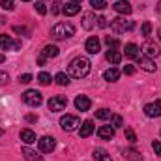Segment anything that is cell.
<instances>
[{"label":"cell","mask_w":161,"mask_h":161,"mask_svg":"<svg viewBox=\"0 0 161 161\" xmlns=\"http://www.w3.org/2000/svg\"><path fill=\"white\" fill-rule=\"evenodd\" d=\"M38 64H40V66L45 64V56H40V58H38Z\"/></svg>","instance_id":"cell-45"},{"label":"cell","mask_w":161,"mask_h":161,"mask_svg":"<svg viewBox=\"0 0 161 161\" xmlns=\"http://www.w3.org/2000/svg\"><path fill=\"white\" fill-rule=\"evenodd\" d=\"M51 36L54 40H68L71 36H75V26L68 21H62V23H56L53 28H51Z\"/></svg>","instance_id":"cell-2"},{"label":"cell","mask_w":161,"mask_h":161,"mask_svg":"<svg viewBox=\"0 0 161 161\" xmlns=\"http://www.w3.org/2000/svg\"><path fill=\"white\" fill-rule=\"evenodd\" d=\"M21 141L25 144H32V142H36V133L32 129H21Z\"/></svg>","instance_id":"cell-22"},{"label":"cell","mask_w":161,"mask_h":161,"mask_svg":"<svg viewBox=\"0 0 161 161\" xmlns=\"http://www.w3.org/2000/svg\"><path fill=\"white\" fill-rule=\"evenodd\" d=\"M90 99L86 97V96H77L75 97V107H77V111H80V113H84V111H88L90 109Z\"/></svg>","instance_id":"cell-16"},{"label":"cell","mask_w":161,"mask_h":161,"mask_svg":"<svg viewBox=\"0 0 161 161\" xmlns=\"http://www.w3.org/2000/svg\"><path fill=\"white\" fill-rule=\"evenodd\" d=\"M97 137L103 139V141H111V139L114 137V127H111V125H101V127L97 129Z\"/></svg>","instance_id":"cell-14"},{"label":"cell","mask_w":161,"mask_h":161,"mask_svg":"<svg viewBox=\"0 0 161 161\" xmlns=\"http://www.w3.org/2000/svg\"><path fill=\"white\" fill-rule=\"evenodd\" d=\"M47 107H49L51 113H60V111H64L68 107V97L66 96H54V97L49 99Z\"/></svg>","instance_id":"cell-4"},{"label":"cell","mask_w":161,"mask_h":161,"mask_svg":"<svg viewBox=\"0 0 161 161\" xmlns=\"http://www.w3.org/2000/svg\"><path fill=\"white\" fill-rule=\"evenodd\" d=\"M13 32H15V34H25V36H30V32H28L25 26H13Z\"/></svg>","instance_id":"cell-39"},{"label":"cell","mask_w":161,"mask_h":161,"mask_svg":"<svg viewBox=\"0 0 161 161\" xmlns=\"http://www.w3.org/2000/svg\"><path fill=\"white\" fill-rule=\"evenodd\" d=\"M124 73H125V75H133V73H135V66H129V64L124 66Z\"/></svg>","instance_id":"cell-42"},{"label":"cell","mask_w":161,"mask_h":161,"mask_svg":"<svg viewBox=\"0 0 161 161\" xmlns=\"http://www.w3.org/2000/svg\"><path fill=\"white\" fill-rule=\"evenodd\" d=\"M60 125H62L64 131H75L77 125H80V120L75 114H66V116L60 118Z\"/></svg>","instance_id":"cell-6"},{"label":"cell","mask_w":161,"mask_h":161,"mask_svg":"<svg viewBox=\"0 0 161 161\" xmlns=\"http://www.w3.org/2000/svg\"><path fill=\"white\" fill-rule=\"evenodd\" d=\"M96 15L92 13V11H86V13H82V28L84 30H92L94 26H96Z\"/></svg>","instance_id":"cell-13"},{"label":"cell","mask_w":161,"mask_h":161,"mask_svg":"<svg viewBox=\"0 0 161 161\" xmlns=\"http://www.w3.org/2000/svg\"><path fill=\"white\" fill-rule=\"evenodd\" d=\"M62 11L68 15V17H71V15H77L80 11V4H75V2H68L64 8H62Z\"/></svg>","instance_id":"cell-21"},{"label":"cell","mask_w":161,"mask_h":161,"mask_svg":"<svg viewBox=\"0 0 161 161\" xmlns=\"http://www.w3.org/2000/svg\"><path fill=\"white\" fill-rule=\"evenodd\" d=\"M137 62H139V66H141L144 71H148V73H154V71L158 69V66L154 64V60L148 58V56H144V54H141V56L137 58Z\"/></svg>","instance_id":"cell-10"},{"label":"cell","mask_w":161,"mask_h":161,"mask_svg":"<svg viewBox=\"0 0 161 161\" xmlns=\"http://www.w3.org/2000/svg\"><path fill=\"white\" fill-rule=\"evenodd\" d=\"M68 71H69V75H71L73 79H82V77H86V75L90 73V60L84 58V56L73 58V60L69 62Z\"/></svg>","instance_id":"cell-1"},{"label":"cell","mask_w":161,"mask_h":161,"mask_svg":"<svg viewBox=\"0 0 161 161\" xmlns=\"http://www.w3.org/2000/svg\"><path fill=\"white\" fill-rule=\"evenodd\" d=\"M2 135H4V131H2V129H0V137H2Z\"/></svg>","instance_id":"cell-50"},{"label":"cell","mask_w":161,"mask_h":161,"mask_svg":"<svg viewBox=\"0 0 161 161\" xmlns=\"http://www.w3.org/2000/svg\"><path fill=\"white\" fill-rule=\"evenodd\" d=\"M113 116V113L109 111V109H99V111H96V118L97 120H109Z\"/></svg>","instance_id":"cell-28"},{"label":"cell","mask_w":161,"mask_h":161,"mask_svg":"<svg viewBox=\"0 0 161 161\" xmlns=\"http://www.w3.org/2000/svg\"><path fill=\"white\" fill-rule=\"evenodd\" d=\"M120 77V71L116 69V68H111V69H107L105 73H103V79L109 80V82H114V80H118Z\"/></svg>","instance_id":"cell-25"},{"label":"cell","mask_w":161,"mask_h":161,"mask_svg":"<svg viewBox=\"0 0 161 161\" xmlns=\"http://www.w3.org/2000/svg\"><path fill=\"white\" fill-rule=\"evenodd\" d=\"M105 56H107V60H109L111 64H120V60H122V54L118 51H113V49H109V53H107Z\"/></svg>","instance_id":"cell-26"},{"label":"cell","mask_w":161,"mask_h":161,"mask_svg":"<svg viewBox=\"0 0 161 161\" xmlns=\"http://www.w3.org/2000/svg\"><path fill=\"white\" fill-rule=\"evenodd\" d=\"M0 8H4V9L11 11V9L15 8V0H0Z\"/></svg>","instance_id":"cell-33"},{"label":"cell","mask_w":161,"mask_h":161,"mask_svg":"<svg viewBox=\"0 0 161 161\" xmlns=\"http://www.w3.org/2000/svg\"><path fill=\"white\" fill-rule=\"evenodd\" d=\"M125 139L129 142H137V135H135V131L131 127H125Z\"/></svg>","instance_id":"cell-34"},{"label":"cell","mask_w":161,"mask_h":161,"mask_svg":"<svg viewBox=\"0 0 161 161\" xmlns=\"http://www.w3.org/2000/svg\"><path fill=\"white\" fill-rule=\"evenodd\" d=\"M34 8H36V11H38L40 15H45V13H47V8H45V4H43V2H36V4H34Z\"/></svg>","instance_id":"cell-37"},{"label":"cell","mask_w":161,"mask_h":161,"mask_svg":"<svg viewBox=\"0 0 161 161\" xmlns=\"http://www.w3.org/2000/svg\"><path fill=\"white\" fill-rule=\"evenodd\" d=\"M141 51H142L144 56H148V58H156V56H159V47H158L156 43H152V41H146V43L142 45Z\"/></svg>","instance_id":"cell-11"},{"label":"cell","mask_w":161,"mask_h":161,"mask_svg":"<svg viewBox=\"0 0 161 161\" xmlns=\"http://www.w3.org/2000/svg\"><path fill=\"white\" fill-rule=\"evenodd\" d=\"M58 53H60V49L56 45H45L43 51H41V56H45V58H56Z\"/></svg>","instance_id":"cell-20"},{"label":"cell","mask_w":161,"mask_h":161,"mask_svg":"<svg viewBox=\"0 0 161 161\" xmlns=\"http://www.w3.org/2000/svg\"><path fill=\"white\" fill-rule=\"evenodd\" d=\"M69 2H75V4H80V2H82V0H69Z\"/></svg>","instance_id":"cell-47"},{"label":"cell","mask_w":161,"mask_h":161,"mask_svg":"<svg viewBox=\"0 0 161 161\" xmlns=\"http://www.w3.org/2000/svg\"><path fill=\"white\" fill-rule=\"evenodd\" d=\"M124 158L127 161H142V154L133 148H127V150H124Z\"/></svg>","instance_id":"cell-23"},{"label":"cell","mask_w":161,"mask_h":161,"mask_svg":"<svg viewBox=\"0 0 161 161\" xmlns=\"http://www.w3.org/2000/svg\"><path fill=\"white\" fill-rule=\"evenodd\" d=\"M19 82H21V84H28V82H30V80H32V75H30V73H25V75H19Z\"/></svg>","instance_id":"cell-38"},{"label":"cell","mask_w":161,"mask_h":161,"mask_svg":"<svg viewBox=\"0 0 161 161\" xmlns=\"http://www.w3.org/2000/svg\"><path fill=\"white\" fill-rule=\"evenodd\" d=\"M84 49H86V53H88V54H97V53L101 51V41L97 40V36H92V38H88V40H86Z\"/></svg>","instance_id":"cell-9"},{"label":"cell","mask_w":161,"mask_h":161,"mask_svg":"<svg viewBox=\"0 0 161 161\" xmlns=\"http://www.w3.org/2000/svg\"><path fill=\"white\" fill-rule=\"evenodd\" d=\"M21 97H23V101H25L26 105H30V107H38V105H41V101H43V97H41V94L38 90H26Z\"/></svg>","instance_id":"cell-5"},{"label":"cell","mask_w":161,"mask_h":161,"mask_svg":"<svg viewBox=\"0 0 161 161\" xmlns=\"http://www.w3.org/2000/svg\"><path fill=\"white\" fill-rule=\"evenodd\" d=\"M54 80H56V84H60V86H68L69 84V75H66V73H56L54 75Z\"/></svg>","instance_id":"cell-27"},{"label":"cell","mask_w":161,"mask_h":161,"mask_svg":"<svg viewBox=\"0 0 161 161\" xmlns=\"http://www.w3.org/2000/svg\"><path fill=\"white\" fill-rule=\"evenodd\" d=\"M135 28V23L133 21H125L124 17H116L111 21V30L114 34H124L125 30H133Z\"/></svg>","instance_id":"cell-3"},{"label":"cell","mask_w":161,"mask_h":161,"mask_svg":"<svg viewBox=\"0 0 161 161\" xmlns=\"http://www.w3.org/2000/svg\"><path fill=\"white\" fill-rule=\"evenodd\" d=\"M141 32H142V36H144V38H150V34H152V23H150V21H144V23H142Z\"/></svg>","instance_id":"cell-30"},{"label":"cell","mask_w":161,"mask_h":161,"mask_svg":"<svg viewBox=\"0 0 161 161\" xmlns=\"http://www.w3.org/2000/svg\"><path fill=\"white\" fill-rule=\"evenodd\" d=\"M26 122H38V116H34V114H28V116H26Z\"/></svg>","instance_id":"cell-44"},{"label":"cell","mask_w":161,"mask_h":161,"mask_svg":"<svg viewBox=\"0 0 161 161\" xmlns=\"http://www.w3.org/2000/svg\"><path fill=\"white\" fill-rule=\"evenodd\" d=\"M90 6L94 9H105L107 8V2L105 0H90Z\"/></svg>","instance_id":"cell-32"},{"label":"cell","mask_w":161,"mask_h":161,"mask_svg":"<svg viewBox=\"0 0 161 161\" xmlns=\"http://www.w3.org/2000/svg\"><path fill=\"white\" fill-rule=\"evenodd\" d=\"M15 41L11 40V36H6V34H0V49L2 51H8V49H13Z\"/></svg>","instance_id":"cell-24"},{"label":"cell","mask_w":161,"mask_h":161,"mask_svg":"<svg viewBox=\"0 0 161 161\" xmlns=\"http://www.w3.org/2000/svg\"><path fill=\"white\" fill-rule=\"evenodd\" d=\"M111 118H113V127H114V129L124 125V120H122V116H118V114H113Z\"/></svg>","instance_id":"cell-35"},{"label":"cell","mask_w":161,"mask_h":161,"mask_svg":"<svg viewBox=\"0 0 161 161\" xmlns=\"http://www.w3.org/2000/svg\"><path fill=\"white\" fill-rule=\"evenodd\" d=\"M152 148H154V152H156L158 156H161V142L159 141H154V142H152Z\"/></svg>","instance_id":"cell-41"},{"label":"cell","mask_w":161,"mask_h":161,"mask_svg":"<svg viewBox=\"0 0 161 161\" xmlns=\"http://www.w3.org/2000/svg\"><path fill=\"white\" fill-rule=\"evenodd\" d=\"M2 62H6V56H4V54L0 53V64H2Z\"/></svg>","instance_id":"cell-46"},{"label":"cell","mask_w":161,"mask_h":161,"mask_svg":"<svg viewBox=\"0 0 161 161\" xmlns=\"http://www.w3.org/2000/svg\"><path fill=\"white\" fill-rule=\"evenodd\" d=\"M107 25H109V23H107V19H105L103 15L97 17V26H99V28H107Z\"/></svg>","instance_id":"cell-40"},{"label":"cell","mask_w":161,"mask_h":161,"mask_svg":"<svg viewBox=\"0 0 161 161\" xmlns=\"http://www.w3.org/2000/svg\"><path fill=\"white\" fill-rule=\"evenodd\" d=\"M113 9L116 11V13H120V15H129L131 11H133V8H131V4L127 2V0H118L114 6H113Z\"/></svg>","instance_id":"cell-12"},{"label":"cell","mask_w":161,"mask_h":161,"mask_svg":"<svg viewBox=\"0 0 161 161\" xmlns=\"http://www.w3.org/2000/svg\"><path fill=\"white\" fill-rule=\"evenodd\" d=\"M38 80H40V84H43V86H47V84H51V80H53V77L47 73V71H41L40 75H38Z\"/></svg>","instance_id":"cell-29"},{"label":"cell","mask_w":161,"mask_h":161,"mask_svg":"<svg viewBox=\"0 0 161 161\" xmlns=\"http://www.w3.org/2000/svg\"><path fill=\"white\" fill-rule=\"evenodd\" d=\"M125 56L137 60V58L141 56V49H139V45H137V43H127V45H125Z\"/></svg>","instance_id":"cell-18"},{"label":"cell","mask_w":161,"mask_h":161,"mask_svg":"<svg viewBox=\"0 0 161 161\" xmlns=\"http://www.w3.org/2000/svg\"><path fill=\"white\" fill-rule=\"evenodd\" d=\"M38 146H40V152L43 154H51L54 148H56V141L53 137H41L38 141Z\"/></svg>","instance_id":"cell-7"},{"label":"cell","mask_w":161,"mask_h":161,"mask_svg":"<svg viewBox=\"0 0 161 161\" xmlns=\"http://www.w3.org/2000/svg\"><path fill=\"white\" fill-rule=\"evenodd\" d=\"M60 6H62V2H58V0H56V2H53V6H51V13H53V15H58V13L62 11V8H60Z\"/></svg>","instance_id":"cell-36"},{"label":"cell","mask_w":161,"mask_h":161,"mask_svg":"<svg viewBox=\"0 0 161 161\" xmlns=\"http://www.w3.org/2000/svg\"><path fill=\"white\" fill-rule=\"evenodd\" d=\"M144 114L148 118H158V116H161V99H156V101L148 103L144 107Z\"/></svg>","instance_id":"cell-8"},{"label":"cell","mask_w":161,"mask_h":161,"mask_svg":"<svg viewBox=\"0 0 161 161\" xmlns=\"http://www.w3.org/2000/svg\"><path fill=\"white\" fill-rule=\"evenodd\" d=\"M8 80H9V75L6 71H0V84H6Z\"/></svg>","instance_id":"cell-43"},{"label":"cell","mask_w":161,"mask_h":161,"mask_svg":"<svg viewBox=\"0 0 161 161\" xmlns=\"http://www.w3.org/2000/svg\"><path fill=\"white\" fill-rule=\"evenodd\" d=\"M105 43L109 45V49H113V51H116L118 47H120V41L116 40V38H111V36H107L105 38Z\"/></svg>","instance_id":"cell-31"},{"label":"cell","mask_w":161,"mask_h":161,"mask_svg":"<svg viewBox=\"0 0 161 161\" xmlns=\"http://www.w3.org/2000/svg\"><path fill=\"white\" fill-rule=\"evenodd\" d=\"M94 133V122L92 120H84L80 124V129H79V135L82 139H86V137H90Z\"/></svg>","instance_id":"cell-15"},{"label":"cell","mask_w":161,"mask_h":161,"mask_svg":"<svg viewBox=\"0 0 161 161\" xmlns=\"http://www.w3.org/2000/svg\"><path fill=\"white\" fill-rule=\"evenodd\" d=\"M158 36H159V40H161V28H159V30H158Z\"/></svg>","instance_id":"cell-48"},{"label":"cell","mask_w":161,"mask_h":161,"mask_svg":"<svg viewBox=\"0 0 161 161\" xmlns=\"http://www.w3.org/2000/svg\"><path fill=\"white\" fill-rule=\"evenodd\" d=\"M23 2H30V0H23Z\"/></svg>","instance_id":"cell-51"},{"label":"cell","mask_w":161,"mask_h":161,"mask_svg":"<svg viewBox=\"0 0 161 161\" xmlns=\"http://www.w3.org/2000/svg\"><path fill=\"white\" fill-rule=\"evenodd\" d=\"M158 9H159V11H161V0H159V4H158Z\"/></svg>","instance_id":"cell-49"},{"label":"cell","mask_w":161,"mask_h":161,"mask_svg":"<svg viewBox=\"0 0 161 161\" xmlns=\"http://www.w3.org/2000/svg\"><path fill=\"white\" fill-rule=\"evenodd\" d=\"M21 152H23V156H25V159L26 161H43V158H41L40 154H38L36 150H30L28 146H25Z\"/></svg>","instance_id":"cell-19"},{"label":"cell","mask_w":161,"mask_h":161,"mask_svg":"<svg viewBox=\"0 0 161 161\" xmlns=\"http://www.w3.org/2000/svg\"><path fill=\"white\" fill-rule=\"evenodd\" d=\"M92 158H94V161H113V158L109 156V152L105 148H96L92 152Z\"/></svg>","instance_id":"cell-17"}]
</instances>
